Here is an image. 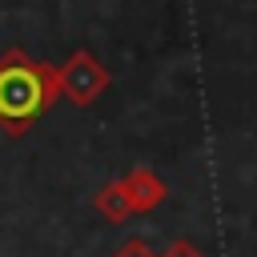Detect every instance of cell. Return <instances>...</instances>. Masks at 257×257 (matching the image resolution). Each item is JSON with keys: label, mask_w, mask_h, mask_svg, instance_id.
Instances as JSON below:
<instances>
[{"label": "cell", "mask_w": 257, "mask_h": 257, "mask_svg": "<svg viewBox=\"0 0 257 257\" xmlns=\"http://www.w3.org/2000/svg\"><path fill=\"white\" fill-rule=\"evenodd\" d=\"M60 100V72L48 60H32L24 48L0 52V133L20 141Z\"/></svg>", "instance_id": "1"}, {"label": "cell", "mask_w": 257, "mask_h": 257, "mask_svg": "<svg viewBox=\"0 0 257 257\" xmlns=\"http://www.w3.org/2000/svg\"><path fill=\"white\" fill-rule=\"evenodd\" d=\"M60 96H68L76 108H88L108 84H112V76H108V68L88 52V48H76L60 68Z\"/></svg>", "instance_id": "2"}, {"label": "cell", "mask_w": 257, "mask_h": 257, "mask_svg": "<svg viewBox=\"0 0 257 257\" xmlns=\"http://www.w3.org/2000/svg\"><path fill=\"white\" fill-rule=\"evenodd\" d=\"M120 185H124V197H128V205H133V213H153L165 197H169V189H165V181L153 173V169H133L128 177H120Z\"/></svg>", "instance_id": "3"}, {"label": "cell", "mask_w": 257, "mask_h": 257, "mask_svg": "<svg viewBox=\"0 0 257 257\" xmlns=\"http://www.w3.org/2000/svg\"><path fill=\"white\" fill-rule=\"evenodd\" d=\"M92 209H96L104 221H116V225L133 217V205H128V197H124V185H120V181L100 185V189H96V197H92Z\"/></svg>", "instance_id": "4"}, {"label": "cell", "mask_w": 257, "mask_h": 257, "mask_svg": "<svg viewBox=\"0 0 257 257\" xmlns=\"http://www.w3.org/2000/svg\"><path fill=\"white\" fill-rule=\"evenodd\" d=\"M112 257H157V253H153V249H149L141 237H128V241H124V245H120Z\"/></svg>", "instance_id": "5"}, {"label": "cell", "mask_w": 257, "mask_h": 257, "mask_svg": "<svg viewBox=\"0 0 257 257\" xmlns=\"http://www.w3.org/2000/svg\"><path fill=\"white\" fill-rule=\"evenodd\" d=\"M161 257H205V253H201L193 241H185V237H181V241H173V245H169Z\"/></svg>", "instance_id": "6"}]
</instances>
